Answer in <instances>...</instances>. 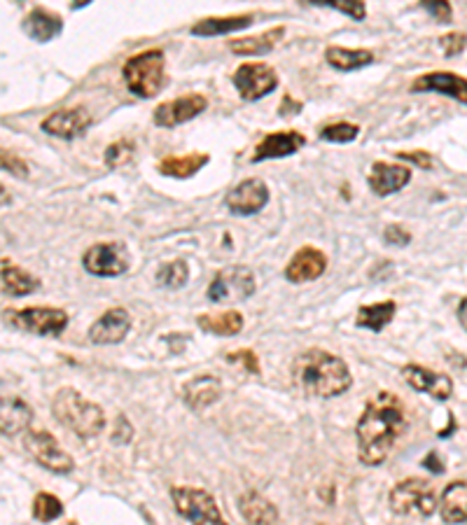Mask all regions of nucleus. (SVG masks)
Segmentation results:
<instances>
[{"label":"nucleus","instance_id":"f257e3e1","mask_svg":"<svg viewBox=\"0 0 467 525\" xmlns=\"http://www.w3.org/2000/svg\"><path fill=\"white\" fill-rule=\"evenodd\" d=\"M406 411L400 397L381 390L367 401L360 420L355 425L358 460L367 467H378L390 457L395 444L406 432Z\"/></svg>","mask_w":467,"mask_h":525},{"label":"nucleus","instance_id":"f03ea898","mask_svg":"<svg viewBox=\"0 0 467 525\" xmlns=\"http://www.w3.org/2000/svg\"><path fill=\"white\" fill-rule=\"evenodd\" d=\"M293 379L309 397L332 400L343 395L353 385L349 364L334 353L322 348H309L299 353L293 364Z\"/></svg>","mask_w":467,"mask_h":525},{"label":"nucleus","instance_id":"7ed1b4c3","mask_svg":"<svg viewBox=\"0 0 467 525\" xmlns=\"http://www.w3.org/2000/svg\"><path fill=\"white\" fill-rule=\"evenodd\" d=\"M51 413L54 419L68 428L70 432H75L82 439H91V437H98L106 428V416H103V409L94 401L85 400L79 395L78 390L73 388H61L54 395L51 401Z\"/></svg>","mask_w":467,"mask_h":525},{"label":"nucleus","instance_id":"20e7f679","mask_svg":"<svg viewBox=\"0 0 467 525\" xmlns=\"http://www.w3.org/2000/svg\"><path fill=\"white\" fill-rule=\"evenodd\" d=\"M390 509L395 516L406 520L428 519L437 511V493L425 479H405L390 491Z\"/></svg>","mask_w":467,"mask_h":525},{"label":"nucleus","instance_id":"39448f33","mask_svg":"<svg viewBox=\"0 0 467 525\" xmlns=\"http://www.w3.org/2000/svg\"><path fill=\"white\" fill-rule=\"evenodd\" d=\"M163 66L166 61H163L162 50H147L131 57L122 69L126 89L141 98L157 97L163 87Z\"/></svg>","mask_w":467,"mask_h":525},{"label":"nucleus","instance_id":"423d86ee","mask_svg":"<svg viewBox=\"0 0 467 525\" xmlns=\"http://www.w3.org/2000/svg\"><path fill=\"white\" fill-rule=\"evenodd\" d=\"M23 447L26 451L33 456V460L38 465H42L45 469L54 472V474H70L75 469V460L68 456L61 448V444L57 441V437L50 435L47 429L29 428L26 429V437H23Z\"/></svg>","mask_w":467,"mask_h":525},{"label":"nucleus","instance_id":"0eeeda50","mask_svg":"<svg viewBox=\"0 0 467 525\" xmlns=\"http://www.w3.org/2000/svg\"><path fill=\"white\" fill-rule=\"evenodd\" d=\"M171 500H173L178 516H182L185 520H191V523H222L218 502H215V497L209 491L191 486H175L171 488Z\"/></svg>","mask_w":467,"mask_h":525},{"label":"nucleus","instance_id":"6e6552de","mask_svg":"<svg viewBox=\"0 0 467 525\" xmlns=\"http://www.w3.org/2000/svg\"><path fill=\"white\" fill-rule=\"evenodd\" d=\"M7 320L14 327L23 332L35 334V336H61L68 327V313L61 309H45V306H33V309H22V311H5Z\"/></svg>","mask_w":467,"mask_h":525},{"label":"nucleus","instance_id":"1a4fd4ad","mask_svg":"<svg viewBox=\"0 0 467 525\" xmlns=\"http://www.w3.org/2000/svg\"><path fill=\"white\" fill-rule=\"evenodd\" d=\"M255 292V273L248 266H227L215 273L210 281L206 297L213 304L222 301H246Z\"/></svg>","mask_w":467,"mask_h":525},{"label":"nucleus","instance_id":"9d476101","mask_svg":"<svg viewBox=\"0 0 467 525\" xmlns=\"http://www.w3.org/2000/svg\"><path fill=\"white\" fill-rule=\"evenodd\" d=\"M87 272L98 278H115L129 272L131 254L125 244H96L82 257Z\"/></svg>","mask_w":467,"mask_h":525},{"label":"nucleus","instance_id":"9b49d317","mask_svg":"<svg viewBox=\"0 0 467 525\" xmlns=\"http://www.w3.org/2000/svg\"><path fill=\"white\" fill-rule=\"evenodd\" d=\"M234 87L241 94L243 101H259L266 94L278 87L276 70L271 69L269 63L262 61H248L241 63L234 73Z\"/></svg>","mask_w":467,"mask_h":525},{"label":"nucleus","instance_id":"f8f14e48","mask_svg":"<svg viewBox=\"0 0 467 525\" xmlns=\"http://www.w3.org/2000/svg\"><path fill=\"white\" fill-rule=\"evenodd\" d=\"M266 204H269V187L259 178H248V180L238 182L225 197L227 210L238 215V217H248V215L259 213Z\"/></svg>","mask_w":467,"mask_h":525},{"label":"nucleus","instance_id":"ddd939ff","mask_svg":"<svg viewBox=\"0 0 467 525\" xmlns=\"http://www.w3.org/2000/svg\"><path fill=\"white\" fill-rule=\"evenodd\" d=\"M206 107H209L206 97H201V94H185V97L157 106L154 124L162 126V129H173V126L185 124V122L194 119L197 115H201Z\"/></svg>","mask_w":467,"mask_h":525},{"label":"nucleus","instance_id":"4468645a","mask_svg":"<svg viewBox=\"0 0 467 525\" xmlns=\"http://www.w3.org/2000/svg\"><path fill=\"white\" fill-rule=\"evenodd\" d=\"M402 379L416 392H425L433 400L444 401L453 395V381L446 373H437L428 367H421V364H406L402 369Z\"/></svg>","mask_w":467,"mask_h":525},{"label":"nucleus","instance_id":"2eb2a0df","mask_svg":"<svg viewBox=\"0 0 467 525\" xmlns=\"http://www.w3.org/2000/svg\"><path fill=\"white\" fill-rule=\"evenodd\" d=\"M131 329V316L126 309H110L89 327V341L96 345H113L125 341Z\"/></svg>","mask_w":467,"mask_h":525},{"label":"nucleus","instance_id":"dca6fc26","mask_svg":"<svg viewBox=\"0 0 467 525\" xmlns=\"http://www.w3.org/2000/svg\"><path fill=\"white\" fill-rule=\"evenodd\" d=\"M91 126V117L82 107H70V110H57L42 122V131L54 138L73 141V138L87 134Z\"/></svg>","mask_w":467,"mask_h":525},{"label":"nucleus","instance_id":"f3484780","mask_svg":"<svg viewBox=\"0 0 467 525\" xmlns=\"http://www.w3.org/2000/svg\"><path fill=\"white\" fill-rule=\"evenodd\" d=\"M411 169L405 164H386V161H377L367 175V185L377 197H390V194L400 192L402 187L409 185Z\"/></svg>","mask_w":467,"mask_h":525},{"label":"nucleus","instance_id":"a211bd4d","mask_svg":"<svg viewBox=\"0 0 467 525\" xmlns=\"http://www.w3.org/2000/svg\"><path fill=\"white\" fill-rule=\"evenodd\" d=\"M327 269V257L318 248H311L304 245L293 254L290 264L285 266V278L294 285H302V282L315 281L321 278Z\"/></svg>","mask_w":467,"mask_h":525},{"label":"nucleus","instance_id":"6ab92c4d","mask_svg":"<svg viewBox=\"0 0 467 525\" xmlns=\"http://www.w3.org/2000/svg\"><path fill=\"white\" fill-rule=\"evenodd\" d=\"M306 145L304 134L299 131H276L269 134L257 143L253 154V161H266V159H281L299 152Z\"/></svg>","mask_w":467,"mask_h":525},{"label":"nucleus","instance_id":"aec40b11","mask_svg":"<svg viewBox=\"0 0 467 525\" xmlns=\"http://www.w3.org/2000/svg\"><path fill=\"white\" fill-rule=\"evenodd\" d=\"M411 91H437V94H444V97L467 106V79L456 73H446V70L421 75L411 82Z\"/></svg>","mask_w":467,"mask_h":525},{"label":"nucleus","instance_id":"412c9836","mask_svg":"<svg viewBox=\"0 0 467 525\" xmlns=\"http://www.w3.org/2000/svg\"><path fill=\"white\" fill-rule=\"evenodd\" d=\"M219 395H222V385L210 373H201V376L187 381L182 385V401H185L191 411L209 409L210 404H215L219 400Z\"/></svg>","mask_w":467,"mask_h":525},{"label":"nucleus","instance_id":"4be33fe9","mask_svg":"<svg viewBox=\"0 0 467 525\" xmlns=\"http://www.w3.org/2000/svg\"><path fill=\"white\" fill-rule=\"evenodd\" d=\"M439 516L444 523H467V481H453L439 497Z\"/></svg>","mask_w":467,"mask_h":525},{"label":"nucleus","instance_id":"5701e85b","mask_svg":"<svg viewBox=\"0 0 467 525\" xmlns=\"http://www.w3.org/2000/svg\"><path fill=\"white\" fill-rule=\"evenodd\" d=\"M253 14H241V17H206L197 22L190 29L191 35L197 38H219V35L237 33V31L253 26Z\"/></svg>","mask_w":467,"mask_h":525},{"label":"nucleus","instance_id":"b1692460","mask_svg":"<svg viewBox=\"0 0 467 525\" xmlns=\"http://www.w3.org/2000/svg\"><path fill=\"white\" fill-rule=\"evenodd\" d=\"M283 35H285V26H276V29L266 31L262 35L231 40L229 50L238 54V57H262V54H269L281 42Z\"/></svg>","mask_w":467,"mask_h":525},{"label":"nucleus","instance_id":"393cba45","mask_svg":"<svg viewBox=\"0 0 467 525\" xmlns=\"http://www.w3.org/2000/svg\"><path fill=\"white\" fill-rule=\"evenodd\" d=\"M238 511H241V516L248 523H276L278 520V511L276 507L266 500V497H262L259 493H243L241 497H238Z\"/></svg>","mask_w":467,"mask_h":525},{"label":"nucleus","instance_id":"a878e982","mask_svg":"<svg viewBox=\"0 0 467 525\" xmlns=\"http://www.w3.org/2000/svg\"><path fill=\"white\" fill-rule=\"evenodd\" d=\"M327 63L334 70L341 73H350V70H360L374 61V54L369 50H349V47H327L325 50Z\"/></svg>","mask_w":467,"mask_h":525},{"label":"nucleus","instance_id":"bb28decb","mask_svg":"<svg viewBox=\"0 0 467 525\" xmlns=\"http://www.w3.org/2000/svg\"><path fill=\"white\" fill-rule=\"evenodd\" d=\"M23 29H26V33H29L31 38L38 40V42H47V40L57 38V35L61 33L63 22L59 14H54V12H47L42 10V7H38V10H33L29 17H26Z\"/></svg>","mask_w":467,"mask_h":525},{"label":"nucleus","instance_id":"cd10ccee","mask_svg":"<svg viewBox=\"0 0 467 525\" xmlns=\"http://www.w3.org/2000/svg\"><path fill=\"white\" fill-rule=\"evenodd\" d=\"M40 288V281L23 272L19 266L10 264V260H3V294L5 297H26Z\"/></svg>","mask_w":467,"mask_h":525},{"label":"nucleus","instance_id":"c85d7f7f","mask_svg":"<svg viewBox=\"0 0 467 525\" xmlns=\"http://www.w3.org/2000/svg\"><path fill=\"white\" fill-rule=\"evenodd\" d=\"M33 411L23 400L12 397V400H3V413H0V423H3V432L5 435H17L22 429H29Z\"/></svg>","mask_w":467,"mask_h":525},{"label":"nucleus","instance_id":"c756f323","mask_svg":"<svg viewBox=\"0 0 467 525\" xmlns=\"http://www.w3.org/2000/svg\"><path fill=\"white\" fill-rule=\"evenodd\" d=\"M209 154H185V157H166L159 161V173L169 175V178H178V180H185L191 178L194 173L209 164Z\"/></svg>","mask_w":467,"mask_h":525},{"label":"nucleus","instance_id":"7c9ffc66","mask_svg":"<svg viewBox=\"0 0 467 525\" xmlns=\"http://www.w3.org/2000/svg\"><path fill=\"white\" fill-rule=\"evenodd\" d=\"M395 313H397V304L395 301H378L372 306H362L355 318V325L358 327L372 329V332H383V327H388L393 322Z\"/></svg>","mask_w":467,"mask_h":525},{"label":"nucleus","instance_id":"2f4dec72","mask_svg":"<svg viewBox=\"0 0 467 525\" xmlns=\"http://www.w3.org/2000/svg\"><path fill=\"white\" fill-rule=\"evenodd\" d=\"M197 325L201 332L215 336H237L243 329V316L238 311H225L218 316H199Z\"/></svg>","mask_w":467,"mask_h":525},{"label":"nucleus","instance_id":"473e14b6","mask_svg":"<svg viewBox=\"0 0 467 525\" xmlns=\"http://www.w3.org/2000/svg\"><path fill=\"white\" fill-rule=\"evenodd\" d=\"M157 281L162 288H169V290L185 288L187 281H190V266H187V262H182V260L166 262V264L159 266Z\"/></svg>","mask_w":467,"mask_h":525},{"label":"nucleus","instance_id":"72a5a7b5","mask_svg":"<svg viewBox=\"0 0 467 525\" xmlns=\"http://www.w3.org/2000/svg\"><path fill=\"white\" fill-rule=\"evenodd\" d=\"M302 5H315V7H332V10L341 12L353 22H362L367 17L365 0H299Z\"/></svg>","mask_w":467,"mask_h":525},{"label":"nucleus","instance_id":"f704fd0d","mask_svg":"<svg viewBox=\"0 0 467 525\" xmlns=\"http://www.w3.org/2000/svg\"><path fill=\"white\" fill-rule=\"evenodd\" d=\"M63 516V504L57 495L51 493H38L33 500V519L50 523V520Z\"/></svg>","mask_w":467,"mask_h":525},{"label":"nucleus","instance_id":"c9c22d12","mask_svg":"<svg viewBox=\"0 0 467 525\" xmlns=\"http://www.w3.org/2000/svg\"><path fill=\"white\" fill-rule=\"evenodd\" d=\"M360 136V126L350 124V122H337V124H330L321 131V138L327 143H353L355 138Z\"/></svg>","mask_w":467,"mask_h":525},{"label":"nucleus","instance_id":"e433bc0d","mask_svg":"<svg viewBox=\"0 0 467 525\" xmlns=\"http://www.w3.org/2000/svg\"><path fill=\"white\" fill-rule=\"evenodd\" d=\"M131 154H134V145H131L129 141H119V143H113V145L107 147L106 150V164L107 166H122L126 164L131 159Z\"/></svg>","mask_w":467,"mask_h":525},{"label":"nucleus","instance_id":"4c0bfd02","mask_svg":"<svg viewBox=\"0 0 467 525\" xmlns=\"http://www.w3.org/2000/svg\"><path fill=\"white\" fill-rule=\"evenodd\" d=\"M423 10L428 12L430 17L437 19L442 23H449L453 19V10H451L449 0H421Z\"/></svg>","mask_w":467,"mask_h":525},{"label":"nucleus","instance_id":"58836bf2","mask_svg":"<svg viewBox=\"0 0 467 525\" xmlns=\"http://www.w3.org/2000/svg\"><path fill=\"white\" fill-rule=\"evenodd\" d=\"M465 45H467V38L462 33H449L439 38V47L444 50L446 57H458V54H462Z\"/></svg>","mask_w":467,"mask_h":525},{"label":"nucleus","instance_id":"ea45409f","mask_svg":"<svg viewBox=\"0 0 467 525\" xmlns=\"http://www.w3.org/2000/svg\"><path fill=\"white\" fill-rule=\"evenodd\" d=\"M227 360L237 362V364H243V367H246V372L259 373V362H257V357H255L253 350H237V353H229V355H227Z\"/></svg>","mask_w":467,"mask_h":525},{"label":"nucleus","instance_id":"a19ab883","mask_svg":"<svg viewBox=\"0 0 467 525\" xmlns=\"http://www.w3.org/2000/svg\"><path fill=\"white\" fill-rule=\"evenodd\" d=\"M131 437H134V428L129 425L126 416H117V420H115L113 441L115 444H129Z\"/></svg>","mask_w":467,"mask_h":525},{"label":"nucleus","instance_id":"79ce46f5","mask_svg":"<svg viewBox=\"0 0 467 525\" xmlns=\"http://www.w3.org/2000/svg\"><path fill=\"white\" fill-rule=\"evenodd\" d=\"M3 169L10 170L12 175H19V178H26V175H29V166L23 164L22 159H17L14 154L7 152V150H3Z\"/></svg>","mask_w":467,"mask_h":525},{"label":"nucleus","instance_id":"37998d69","mask_svg":"<svg viewBox=\"0 0 467 525\" xmlns=\"http://www.w3.org/2000/svg\"><path fill=\"white\" fill-rule=\"evenodd\" d=\"M383 238H386L390 245H406L411 236L405 232V229H402L400 225H390L388 229L383 232Z\"/></svg>","mask_w":467,"mask_h":525},{"label":"nucleus","instance_id":"c03bdc74","mask_svg":"<svg viewBox=\"0 0 467 525\" xmlns=\"http://www.w3.org/2000/svg\"><path fill=\"white\" fill-rule=\"evenodd\" d=\"M405 161H414L416 166H423V169H430L433 166V159H430L428 152H400L397 154Z\"/></svg>","mask_w":467,"mask_h":525},{"label":"nucleus","instance_id":"a18cd8bd","mask_svg":"<svg viewBox=\"0 0 467 525\" xmlns=\"http://www.w3.org/2000/svg\"><path fill=\"white\" fill-rule=\"evenodd\" d=\"M423 467H428L430 472H434V474H442V472H444V463L439 460V456L434 451L423 460Z\"/></svg>","mask_w":467,"mask_h":525},{"label":"nucleus","instance_id":"49530a36","mask_svg":"<svg viewBox=\"0 0 467 525\" xmlns=\"http://www.w3.org/2000/svg\"><path fill=\"white\" fill-rule=\"evenodd\" d=\"M458 320H461L462 329L467 332V299H462L461 306H458Z\"/></svg>","mask_w":467,"mask_h":525}]
</instances>
